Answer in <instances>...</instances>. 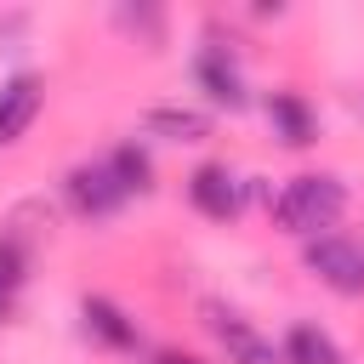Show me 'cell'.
Wrapping results in <instances>:
<instances>
[{"instance_id": "1", "label": "cell", "mask_w": 364, "mask_h": 364, "mask_svg": "<svg viewBox=\"0 0 364 364\" xmlns=\"http://www.w3.org/2000/svg\"><path fill=\"white\" fill-rule=\"evenodd\" d=\"M267 210H273V228L279 233H290V239H318V233H330L336 222H341V210H347V182L341 176H330V171H301V176H290L273 199H267Z\"/></svg>"}, {"instance_id": "2", "label": "cell", "mask_w": 364, "mask_h": 364, "mask_svg": "<svg viewBox=\"0 0 364 364\" xmlns=\"http://www.w3.org/2000/svg\"><path fill=\"white\" fill-rule=\"evenodd\" d=\"M301 267L336 290V296H364V245L347 239V233H318L301 245Z\"/></svg>"}, {"instance_id": "3", "label": "cell", "mask_w": 364, "mask_h": 364, "mask_svg": "<svg viewBox=\"0 0 364 364\" xmlns=\"http://www.w3.org/2000/svg\"><path fill=\"white\" fill-rule=\"evenodd\" d=\"M188 205H193L199 216H210V222H233V216L245 210V182H239V171H233L228 159L193 165V171H188Z\"/></svg>"}, {"instance_id": "4", "label": "cell", "mask_w": 364, "mask_h": 364, "mask_svg": "<svg viewBox=\"0 0 364 364\" xmlns=\"http://www.w3.org/2000/svg\"><path fill=\"white\" fill-rule=\"evenodd\" d=\"M199 313H205V330L216 336V347L228 353V364H279V347H273L245 313H233V307H222V301H205Z\"/></svg>"}, {"instance_id": "5", "label": "cell", "mask_w": 364, "mask_h": 364, "mask_svg": "<svg viewBox=\"0 0 364 364\" xmlns=\"http://www.w3.org/2000/svg\"><path fill=\"white\" fill-rule=\"evenodd\" d=\"M63 199H68L80 216L102 222V216H114V210L125 205V188L114 182L108 159H85V165H74V171L63 176Z\"/></svg>"}, {"instance_id": "6", "label": "cell", "mask_w": 364, "mask_h": 364, "mask_svg": "<svg viewBox=\"0 0 364 364\" xmlns=\"http://www.w3.org/2000/svg\"><path fill=\"white\" fill-rule=\"evenodd\" d=\"M40 108H46V80L28 74V68L11 74L0 85V148H17L28 136V125L40 119Z\"/></svg>"}, {"instance_id": "7", "label": "cell", "mask_w": 364, "mask_h": 364, "mask_svg": "<svg viewBox=\"0 0 364 364\" xmlns=\"http://www.w3.org/2000/svg\"><path fill=\"white\" fill-rule=\"evenodd\" d=\"M193 85H199L216 108H228V114H239V108L250 102L245 74H239V63H233V51H228V46H205V51L193 57Z\"/></svg>"}, {"instance_id": "8", "label": "cell", "mask_w": 364, "mask_h": 364, "mask_svg": "<svg viewBox=\"0 0 364 364\" xmlns=\"http://www.w3.org/2000/svg\"><path fill=\"white\" fill-rule=\"evenodd\" d=\"M80 318H85V336L102 341L108 353H136V347H142L136 318H131L119 301H108V296H80Z\"/></svg>"}, {"instance_id": "9", "label": "cell", "mask_w": 364, "mask_h": 364, "mask_svg": "<svg viewBox=\"0 0 364 364\" xmlns=\"http://www.w3.org/2000/svg\"><path fill=\"white\" fill-rule=\"evenodd\" d=\"M142 131L159 142H205L210 136V114L193 102H148L142 108Z\"/></svg>"}, {"instance_id": "10", "label": "cell", "mask_w": 364, "mask_h": 364, "mask_svg": "<svg viewBox=\"0 0 364 364\" xmlns=\"http://www.w3.org/2000/svg\"><path fill=\"white\" fill-rule=\"evenodd\" d=\"M267 125H273V136L284 148H313L318 142V114H313V102L301 91H273L267 97Z\"/></svg>"}, {"instance_id": "11", "label": "cell", "mask_w": 364, "mask_h": 364, "mask_svg": "<svg viewBox=\"0 0 364 364\" xmlns=\"http://www.w3.org/2000/svg\"><path fill=\"white\" fill-rule=\"evenodd\" d=\"M279 364H347L341 358V347H336V336L330 330H318V324H290L284 330V341H279Z\"/></svg>"}, {"instance_id": "12", "label": "cell", "mask_w": 364, "mask_h": 364, "mask_svg": "<svg viewBox=\"0 0 364 364\" xmlns=\"http://www.w3.org/2000/svg\"><path fill=\"white\" fill-rule=\"evenodd\" d=\"M108 171H114V182L125 188V199L131 193H148L154 188V159L136 148V142H119L114 154H108Z\"/></svg>"}, {"instance_id": "13", "label": "cell", "mask_w": 364, "mask_h": 364, "mask_svg": "<svg viewBox=\"0 0 364 364\" xmlns=\"http://www.w3.org/2000/svg\"><path fill=\"white\" fill-rule=\"evenodd\" d=\"M23 279H28V245L17 233H0V290L11 296Z\"/></svg>"}, {"instance_id": "14", "label": "cell", "mask_w": 364, "mask_h": 364, "mask_svg": "<svg viewBox=\"0 0 364 364\" xmlns=\"http://www.w3.org/2000/svg\"><path fill=\"white\" fill-rule=\"evenodd\" d=\"M114 17H119V28H131V34L142 28L148 40H159V11H131V6H119Z\"/></svg>"}, {"instance_id": "15", "label": "cell", "mask_w": 364, "mask_h": 364, "mask_svg": "<svg viewBox=\"0 0 364 364\" xmlns=\"http://www.w3.org/2000/svg\"><path fill=\"white\" fill-rule=\"evenodd\" d=\"M148 364H205L199 353H182V347H159V353H148Z\"/></svg>"}, {"instance_id": "16", "label": "cell", "mask_w": 364, "mask_h": 364, "mask_svg": "<svg viewBox=\"0 0 364 364\" xmlns=\"http://www.w3.org/2000/svg\"><path fill=\"white\" fill-rule=\"evenodd\" d=\"M6 301H11V296H6V290H0V318H6Z\"/></svg>"}]
</instances>
